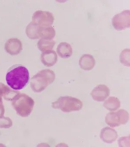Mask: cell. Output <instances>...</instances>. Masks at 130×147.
Returning a JSON list of instances; mask_svg holds the SVG:
<instances>
[{
	"label": "cell",
	"instance_id": "17",
	"mask_svg": "<svg viewBox=\"0 0 130 147\" xmlns=\"http://www.w3.org/2000/svg\"><path fill=\"white\" fill-rule=\"evenodd\" d=\"M121 102L118 98L110 97L105 102L104 107L110 111H115L120 108Z\"/></svg>",
	"mask_w": 130,
	"mask_h": 147
},
{
	"label": "cell",
	"instance_id": "21",
	"mask_svg": "<svg viewBox=\"0 0 130 147\" xmlns=\"http://www.w3.org/2000/svg\"><path fill=\"white\" fill-rule=\"evenodd\" d=\"M5 111V108L3 105L2 99H0V117L4 115Z\"/></svg>",
	"mask_w": 130,
	"mask_h": 147
},
{
	"label": "cell",
	"instance_id": "18",
	"mask_svg": "<svg viewBox=\"0 0 130 147\" xmlns=\"http://www.w3.org/2000/svg\"><path fill=\"white\" fill-rule=\"evenodd\" d=\"M55 45V41L53 40L41 39L38 43V47L39 49L44 52L47 51L51 50Z\"/></svg>",
	"mask_w": 130,
	"mask_h": 147
},
{
	"label": "cell",
	"instance_id": "13",
	"mask_svg": "<svg viewBox=\"0 0 130 147\" xmlns=\"http://www.w3.org/2000/svg\"><path fill=\"white\" fill-rule=\"evenodd\" d=\"M57 53L61 58H67L72 54V49L70 45L66 42H61L57 48Z\"/></svg>",
	"mask_w": 130,
	"mask_h": 147
},
{
	"label": "cell",
	"instance_id": "2",
	"mask_svg": "<svg viewBox=\"0 0 130 147\" xmlns=\"http://www.w3.org/2000/svg\"><path fill=\"white\" fill-rule=\"evenodd\" d=\"M55 79L54 73L50 69L41 70L31 78L30 86L35 92H40L52 84Z\"/></svg>",
	"mask_w": 130,
	"mask_h": 147
},
{
	"label": "cell",
	"instance_id": "14",
	"mask_svg": "<svg viewBox=\"0 0 130 147\" xmlns=\"http://www.w3.org/2000/svg\"><path fill=\"white\" fill-rule=\"evenodd\" d=\"M19 92L13 91L2 83H0V99L2 97L7 100H12Z\"/></svg>",
	"mask_w": 130,
	"mask_h": 147
},
{
	"label": "cell",
	"instance_id": "10",
	"mask_svg": "<svg viewBox=\"0 0 130 147\" xmlns=\"http://www.w3.org/2000/svg\"><path fill=\"white\" fill-rule=\"evenodd\" d=\"M100 136L104 142L111 144L116 141L118 135L117 131L114 129L107 127L102 129Z\"/></svg>",
	"mask_w": 130,
	"mask_h": 147
},
{
	"label": "cell",
	"instance_id": "9",
	"mask_svg": "<svg viewBox=\"0 0 130 147\" xmlns=\"http://www.w3.org/2000/svg\"><path fill=\"white\" fill-rule=\"evenodd\" d=\"M22 49L21 41L17 38H11L6 41L5 49L11 55H18Z\"/></svg>",
	"mask_w": 130,
	"mask_h": 147
},
{
	"label": "cell",
	"instance_id": "3",
	"mask_svg": "<svg viewBox=\"0 0 130 147\" xmlns=\"http://www.w3.org/2000/svg\"><path fill=\"white\" fill-rule=\"evenodd\" d=\"M11 101L13 109L20 116L27 117L30 115L33 110L34 100L25 94L19 93Z\"/></svg>",
	"mask_w": 130,
	"mask_h": 147
},
{
	"label": "cell",
	"instance_id": "6",
	"mask_svg": "<svg viewBox=\"0 0 130 147\" xmlns=\"http://www.w3.org/2000/svg\"><path fill=\"white\" fill-rule=\"evenodd\" d=\"M32 21L40 27H50L54 23V18L50 12L39 10L34 13Z\"/></svg>",
	"mask_w": 130,
	"mask_h": 147
},
{
	"label": "cell",
	"instance_id": "16",
	"mask_svg": "<svg viewBox=\"0 0 130 147\" xmlns=\"http://www.w3.org/2000/svg\"><path fill=\"white\" fill-rule=\"evenodd\" d=\"M40 26L33 22H31L26 28V33L27 36L31 39L40 38L39 30Z\"/></svg>",
	"mask_w": 130,
	"mask_h": 147
},
{
	"label": "cell",
	"instance_id": "11",
	"mask_svg": "<svg viewBox=\"0 0 130 147\" xmlns=\"http://www.w3.org/2000/svg\"><path fill=\"white\" fill-rule=\"evenodd\" d=\"M41 60L43 64L46 66H53L57 62V54L53 50L44 51L41 54Z\"/></svg>",
	"mask_w": 130,
	"mask_h": 147
},
{
	"label": "cell",
	"instance_id": "8",
	"mask_svg": "<svg viewBox=\"0 0 130 147\" xmlns=\"http://www.w3.org/2000/svg\"><path fill=\"white\" fill-rule=\"evenodd\" d=\"M91 96L94 100L98 102L104 101L110 94V89L106 85L100 84L92 90Z\"/></svg>",
	"mask_w": 130,
	"mask_h": 147
},
{
	"label": "cell",
	"instance_id": "12",
	"mask_svg": "<svg viewBox=\"0 0 130 147\" xmlns=\"http://www.w3.org/2000/svg\"><path fill=\"white\" fill-rule=\"evenodd\" d=\"M79 64L82 70L90 71L94 67L95 61L93 57L89 54H85L81 57Z\"/></svg>",
	"mask_w": 130,
	"mask_h": 147
},
{
	"label": "cell",
	"instance_id": "5",
	"mask_svg": "<svg viewBox=\"0 0 130 147\" xmlns=\"http://www.w3.org/2000/svg\"><path fill=\"white\" fill-rule=\"evenodd\" d=\"M129 120V114L124 109H120L117 112H110L105 117V121L111 127L125 125Z\"/></svg>",
	"mask_w": 130,
	"mask_h": 147
},
{
	"label": "cell",
	"instance_id": "15",
	"mask_svg": "<svg viewBox=\"0 0 130 147\" xmlns=\"http://www.w3.org/2000/svg\"><path fill=\"white\" fill-rule=\"evenodd\" d=\"M40 38L43 39L52 40L56 35V31L53 27H41L39 30Z\"/></svg>",
	"mask_w": 130,
	"mask_h": 147
},
{
	"label": "cell",
	"instance_id": "1",
	"mask_svg": "<svg viewBox=\"0 0 130 147\" xmlns=\"http://www.w3.org/2000/svg\"><path fill=\"white\" fill-rule=\"evenodd\" d=\"M6 81L7 84L12 89L21 90L29 81L28 70L21 65L12 67L7 73Z\"/></svg>",
	"mask_w": 130,
	"mask_h": 147
},
{
	"label": "cell",
	"instance_id": "19",
	"mask_svg": "<svg viewBox=\"0 0 130 147\" xmlns=\"http://www.w3.org/2000/svg\"><path fill=\"white\" fill-rule=\"evenodd\" d=\"M121 62L124 65L130 66V50L126 49L121 52L120 56Z\"/></svg>",
	"mask_w": 130,
	"mask_h": 147
},
{
	"label": "cell",
	"instance_id": "7",
	"mask_svg": "<svg viewBox=\"0 0 130 147\" xmlns=\"http://www.w3.org/2000/svg\"><path fill=\"white\" fill-rule=\"evenodd\" d=\"M130 10H125L116 14L112 19L113 27L118 31L125 30L130 26Z\"/></svg>",
	"mask_w": 130,
	"mask_h": 147
},
{
	"label": "cell",
	"instance_id": "4",
	"mask_svg": "<svg viewBox=\"0 0 130 147\" xmlns=\"http://www.w3.org/2000/svg\"><path fill=\"white\" fill-rule=\"evenodd\" d=\"M52 105L54 109L61 110L64 112L79 111L83 106L81 100L71 96L60 97Z\"/></svg>",
	"mask_w": 130,
	"mask_h": 147
},
{
	"label": "cell",
	"instance_id": "20",
	"mask_svg": "<svg viewBox=\"0 0 130 147\" xmlns=\"http://www.w3.org/2000/svg\"><path fill=\"white\" fill-rule=\"evenodd\" d=\"M12 125V121L8 117H0V128H8Z\"/></svg>",
	"mask_w": 130,
	"mask_h": 147
}]
</instances>
